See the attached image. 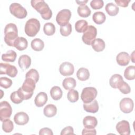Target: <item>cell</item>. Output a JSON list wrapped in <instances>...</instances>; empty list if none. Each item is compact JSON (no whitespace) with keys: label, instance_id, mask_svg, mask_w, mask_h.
I'll list each match as a JSON object with an SVG mask.
<instances>
[{"label":"cell","instance_id":"6da1fadb","mask_svg":"<svg viewBox=\"0 0 135 135\" xmlns=\"http://www.w3.org/2000/svg\"><path fill=\"white\" fill-rule=\"evenodd\" d=\"M35 84L34 80L30 78H26L22 86L17 91L18 95L23 100H28L32 97L35 88Z\"/></svg>","mask_w":135,"mask_h":135},{"label":"cell","instance_id":"7a4b0ae2","mask_svg":"<svg viewBox=\"0 0 135 135\" xmlns=\"http://www.w3.org/2000/svg\"><path fill=\"white\" fill-rule=\"evenodd\" d=\"M32 6L38 12L45 20H50L52 16V12L49 5L43 0H32Z\"/></svg>","mask_w":135,"mask_h":135},{"label":"cell","instance_id":"3957f363","mask_svg":"<svg viewBox=\"0 0 135 135\" xmlns=\"http://www.w3.org/2000/svg\"><path fill=\"white\" fill-rule=\"evenodd\" d=\"M4 41L7 45L14 47V42L18 37V30L14 23H9L4 28Z\"/></svg>","mask_w":135,"mask_h":135},{"label":"cell","instance_id":"277c9868","mask_svg":"<svg viewBox=\"0 0 135 135\" xmlns=\"http://www.w3.org/2000/svg\"><path fill=\"white\" fill-rule=\"evenodd\" d=\"M40 23L38 20L34 18L29 19L25 25V34L30 37L35 36L40 29Z\"/></svg>","mask_w":135,"mask_h":135},{"label":"cell","instance_id":"5b68a950","mask_svg":"<svg viewBox=\"0 0 135 135\" xmlns=\"http://www.w3.org/2000/svg\"><path fill=\"white\" fill-rule=\"evenodd\" d=\"M98 94L97 90L94 87H86L82 91L81 98L84 103H88L93 101Z\"/></svg>","mask_w":135,"mask_h":135},{"label":"cell","instance_id":"8992f818","mask_svg":"<svg viewBox=\"0 0 135 135\" xmlns=\"http://www.w3.org/2000/svg\"><path fill=\"white\" fill-rule=\"evenodd\" d=\"M97 35V30L93 25H89L83 32L82 37L83 42L86 45H91L93 41L95 39Z\"/></svg>","mask_w":135,"mask_h":135},{"label":"cell","instance_id":"52a82bcc","mask_svg":"<svg viewBox=\"0 0 135 135\" xmlns=\"http://www.w3.org/2000/svg\"><path fill=\"white\" fill-rule=\"evenodd\" d=\"M9 8L11 13L18 18H24L27 15L26 9L19 3H13L11 4Z\"/></svg>","mask_w":135,"mask_h":135},{"label":"cell","instance_id":"ba28073f","mask_svg":"<svg viewBox=\"0 0 135 135\" xmlns=\"http://www.w3.org/2000/svg\"><path fill=\"white\" fill-rule=\"evenodd\" d=\"M71 17V11L68 9H63L57 13L56 17V21L61 26H65L69 23Z\"/></svg>","mask_w":135,"mask_h":135},{"label":"cell","instance_id":"9c48e42d","mask_svg":"<svg viewBox=\"0 0 135 135\" xmlns=\"http://www.w3.org/2000/svg\"><path fill=\"white\" fill-rule=\"evenodd\" d=\"M12 113V108L10 104L4 101L0 103V120L3 121L4 120L9 119Z\"/></svg>","mask_w":135,"mask_h":135},{"label":"cell","instance_id":"30bf717a","mask_svg":"<svg viewBox=\"0 0 135 135\" xmlns=\"http://www.w3.org/2000/svg\"><path fill=\"white\" fill-rule=\"evenodd\" d=\"M17 74V68L8 63H0V74H7L10 77L14 78Z\"/></svg>","mask_w":135,"mask_h":135},{"label":"cell","instance_id":"8fae6325","mask_svg":"<svg viewBox=\"0 0 135 135\" xmlns=\"http://www.w3.org/2000/svg\"><path fill=\"white\" fill-rule=\"evenodd\" d=\"M120 110L124 113H129L133 110L134 103L133 100L129 98H123L120 102Z\"/></svg>","mask_w":135,"mask_h":135},{"label":"cell","instance_id":"7c38bea8","mask_svg":"<svg viewBox=\"0 0 135 135\" xmlns=\"http://www.w3.org/2000/svg\"><path fill=\"white\" fill-rule=\"evenodd\" d=\"M74 68L73 65L68 62L62 63L59 68V72L63 76H70L73 74Z\"/></svg>","mask_w":135,"mask_h":135},{"label":"cell","instance_id":"4fadbf2b","mask_svg":"<svg viewBox=\"0 0 135 135\" xmlns=\"http://www.w3.org/2000/svg\"><path fill=\"white\" fill-rule=\"evenodd\" d=\"M116 129L121 135H129L130 134V124L128 121L122 120L116 125Z\"/></svg>","mask_w":135,"mask_h":135},{"label":"cell","instance_id":"5bb4252c","mask_svg":"<svg viewBox=\"0 0 135 135\" xmlns=\"http://www.w3.org/2000/svg\"><path fill=\"white\" fill-rule=\"evenodd\" d=\"M14 120L17 125H24L28 122L29 117L24 112H19L15 114Z\"/></svg>","mask_w":135,"mask_h":135},{"label":"cell","instance_id":"9a60e30c","mask_svg":"<svg viewBox=\"0 0 135 135\" xmlns=\"http://www.w3.org/2000/svg\"><path fill=\"white\" fill-rule=\"evenodd\" d=\"M116 60L119 65L121 66H126L130 62V56L128 53L121 52L117 55Z\"/></svg>","mask_w":135,"mask_h":135},{"label":"cell","instance_id":"2e32d148","mask_svg":"<svg viewBox=\"0 0 135 135\" xmlns=\"http://www.w3.org/2000/svg\"><path fill=\"white\" fill-rule=\"evenodd\" d=\"M18 63L20 68L23 70L27 69L31 64V59L27 55H22L18 59Z\"/></svg>","mask_w":135,"mask_h":135},{"label":"cell","instance_id":"e0dca14e","mask_svg":"<svg viewBox=\"0 0 135 135\" xmlns=\"http://www.w3.org/2000/svg\"><path fill=\"white\" fill-rule=\"evenodd\" d=\"M98 124V121L95 117L88 115L84 117L83 120V124L84 127L88 129L95 128Z\"/></svg>","mask_w":135,"mask_h":135},{"label":"cell","instance_id":"ac0fdd59","mask_svg":"<svg viewBox=\"0 0 135 135\" xmlns=\"http://www.w3.org/2000/svg\"><path fill=\"white\" fill-rule=\"evenodd\" d=\"M47 99L48 98L46 93L44 92H40L35 98V104L37 107H42L47 102Z\"/></svg>","mask_w":135,"mask_h":135},{"label":"cell","instance_id":"d6986e66","mask_svg":"<svg viewBox=\"0 0 135 135\" xmlns=\"http://www.w3.org/2000/svg\"><path fill=\"white\" fill-rule=\"evenodd\" d=\"M83 105L84 110L88 112L95 113L99 110L98 102L95 99L90 103H84Z\"/></svg>","mask_w":135,"mask_h":135},{"label":"cell","instance_id":"ffe728a7","mask_svg":"<svg viewBox=\"0 0 135 135\" xmlns=\"http://www.w3.org/2000/svg\"><path fill=\"white\" fill-rule=\"evenodd\" d=\"M123 81L122 76L119 74H114L112 75L109 80V84L110 86L114 89L118 88L119 85Z\"/></svg>","mask_w":135,"mask_h":135},{"label":"cell","instance_id":"44dd1931","mask_svg":"<svg viewBox=\"0 0 135 135\" xmlns=\"http://www.w3.org/2000/svg\"><path fill=\"white\" fill-rule=\"evenodd\" d=\"M28 45L27 40L23 37H18L14 42V47L19 51L26 49Z\"/></svg>","mask_w":135,"mask_h":135},{"label":"cell","instance_id":"7402d4cb","mask_svg":"<svg viewBox=\"0 0 135 135\" xmlns=\"http://www.w3.org/2000/svg\"><path fill=\"white\" fill-rule=\"evenodd\" d=\"M92 49L96 52L102 51L105 46V42L101 38H95L91 43Z\"/></svg>","mask_w":135,"mask_h":135},{"label":"cell","instance_id":"603a6c76","mask_svg":"<svg viewBox=\"0 0 135 135\" xmlns=\"http://www.w3.org/2000/svg\"><path fill=\"white\" fill-rule=\"evenodd\" d=\"M43 113L44 115L46 117H53L57 113V108L54 104H49L44 108Z\"/></svg>","mask_w":135,"mask_h":135},{"label":"cell","instance_id":"cb8c5ba5","mask_svg":"<svg viewBox=\"0 0 135 135\" xmlns=\"http://www.w3.org/2000/svg\"><path fill=\"white\" fill-rule=\"evenodd\" d=\"M76 85L75 80L71 77H69L64 79L62 82L63 88L66 90H70L74 89Z\"/></svg>","mask_w":135,"mask_h":135},{"label":"cell","instance_id":"d4e9b609","mask_svg":"<svg viewBox=\"0 0 135 135\" xmlns=\"http://www.w3.org/2000/svg\"><path fill=\"white\" fill-rule=\"evenodd\" d=\"M16 56V53L14 51L11 50L2 55V60L5 62H13L15 61Z\"/></svg>","mask_w":135,"mask_h":135},{"label":"cell","instance_id":"484cf974","mask_svg":"<svg viewBox=\"0 0 135 135\" xmlns=\"http://www.w3.org/2000/svg\"><path fill=\"white\" fill-rule=\"evenodd\" d=\"M76 76L79 80L84 81L89 78L90 72L88 69L84 68H81L76 72Z\"/></svg>","mask_w":135,"mask_h":135},{"label":"cell","instance_id":"4316f807","mask_svg":"<svg viewBox=\"0 0 135 135\" xmlns=\"http://www.w3.org/2000/svg\"><path fill=\"white\" fill-rule=\"evenodd\" d=\"M63 92L61 89L58 86H53L50 90V95L54 100H59L62 97Z\"/></svg>","mask_w":135,"mask_h":135},{"label":"cell","instance_id":"83f0119b","mask_svg":"<svg viewBox=\"0 0 135 135\" xmlns=\"http://www.w3.org/2000/svg\"><path fill=\"white\" fill-rule=\"evenodd\" d=\"M32 49L35 51H41L44 47V43L43 41L40 38H34L31 43Z\"/></svg>","mask_w":135,"mask_h":135},{"label":"cell","instance_id":"f1b7e54d","mask_svg":"<svg viewBox=\"0 0 135 135\" xmlns=\"http://www.w3.org/2000/svg\"><path fill=\"white\" fill-rule=\"evenodd\" d=\"M106 19L105 15L102 12H96L92 16V20L95 23L98 25L103 24Z\"/></svg>","mask_w":135,"mask_h":135},{"label":"cell","instance_id":"f546056e","mask_svg":"<svg viewBox=\"0 0 135 135\" xmlns=\"http://www.w3.org/2000/svg\"><path fill=\"white\" fill-rule=\"evenodd\" d=\"M105 9L108 14L111 16H115L119 12V7L113 3H108L105 6Z\"/></svg>","mask_w":135,"mask_h":135},{"label":"cell","instance_id":"4dcf8cb0","mask_svg":"<svg viewBox=\"0 0 135 135\" xmlns=\"http://www.w3.org/2000/svg\"><path fill=\"white\" fill-rule=\"evenodd\" d=\"M124 76L128 80H132L135 79V66L130 65L124 70Z\"/></svg>","mask_w":135,"mask_h":135},{"label":"cell","instance_id":"1f68e13d","mask_svg":"<svg viewBox=\"0 0 135 135\" xmlns=\"http://www.w3.org/2000/svg\"><path fill=\"white\" fill-rule=\"evenodd\" d=\"M88 26L87 21L84 20H79L75 24V29L78 33H83Z\"/></svg>","mask_w":135,"mask_h":135},{"label":"cell","instance_id":"d6a6232c","mask_svg":"<svg viewBox=\"0 0 135 135\" xmlns=\"http://www.w3.org/2000/svg\"><path fill=\"white\" fill-rule=\"evenodd\" d=\"M77 12L79 15L82 17H87L90 15L91 13L90 9L86 5L83 6H79L78 7Z\"/></svg>","mask_w":135,"mask_h":135},{"label":"cell","instance_id":"836d02e7","mask_svg":"<svg viewBox=\"0 0 135 135\" xmlns=\"http://www.w3.org/2000/svg\"><path fill=\"white\" fill-rule=\"evenodd\" d=\"M43 31L44 33L48 36L53 35L55 32V25L50 22L46 23L44 25Z\"/></svg>","mask_w":135,"mask_h":135},{"label":"cell","instance_id":"e575fe53","mask_svg":"<svg viewBox=\"0 0 135 135\" xmlns=\"http://www.w3.org/2000/svg\"><path fill=\"white\" fill-rule=\"evenodd\" d=\"M2 129L3 131L6 133H9L14 129V124L13 122L9 119L4 120L2 123Z\"/></svg>","mask_w":135,"mask_h":135},{"label":"cell","instance_id":"d590c367","mask_svg":"<svg viewBox=\"0 0 135 135\" xmlns=\"http://www.w3.org/2000/svg\"><path fill=\"white\" fill-rule=\"evenodd\" d=\"M67 98L68 100L72 103L76 102L79 100V93L78 91L74 89L70 90L68 93Z\"/></svg>","mask_w":135,"mask_h":135},{"label":"cell","instance_id":"8d00e7d4","mask_svg":"<svg viewBox=\"0 0 135 135\" xmlns=\"http://www.w3.org/2000/svg\"><path fill=\"white\" fill-rule=\"evenodd\" d=\"M26 78H30L34 80L36 83L39 80V74L37 71L35 69H32L30 70L25 75Z\"/></svg>","mask_w":135,"mask_h":135},{"label":"cell","instance_id":"74e56055","mask_svg":"<svg viewBox=\"0 0 135 135\" xmlns=\"http://www.w3.org/2000/svg\"><path fill=\"white\" fill-rule=\"evenodd\" d=\"M72 30V25L70 23H69L65 26H61L60 32L62 36H68L71 33Z\"/></svg>","mask_w":135,"mask_h":135},{"label":"cell","instance_id":"f35d334b","mask_svg":"<svg viewBox=\"0 0 135 135\" xmlns=\"http://www.w3.org/2000/svg\"><path fill=\"white\" fill-rule=\"evenodd\" d=\"M12 84V81L7 77L0 78V85L4 89L9 88Z\"/></svg>","mask_w":135,"mask_h":135},{"label":"cell","instance_id":"ab89813d","mask_svg":"<svg viewBox=\"0 0 135 135\" xmlns=\"http://www.w3.org/2000/svg\"><path fill=\"white\" fill-rule=\"evenodd\" d=\"M118 89L120 91V92L123 94H129L131 92V89L129 84L124 82V81H122L121 84L118 87Z\"/></svg>","mask_w":135,"mask_h":135},{"label":"cell","instance_id":"60d3db41","mask_svg":"<svg viewBox=\"0 0 135 135\" xmlns=\"http://www.w3.org/2000/svg\"><path fill=\"white\" fill-rule=\"evenodd\" d=\"M91 7L94 9H99L103 7L104 3L102 0H93L90 2Z\"/></svg>","mask_w":135,"mask_h":135},{"label":"cell","instance_id":"b9f144b4","mask_svg":"<svg viewBox=\"0 0 135 135\" xmlns=\"http://www.w3.org/2000/svg\"><path fill=\"white\" fill-rule=\"evenodd\" d=\"M10 99L12 102H13L15 104H19L23 101L18 95L17 91H14L11 93L10 95Z\"/></svg>","mask_w":135,"mask_h":135},{"label":"cell","instance_id":"7bdbcfd3","mask_svg":"<svg viewBox=\"0 0 135 135\" xmlns=\"http://www.w3.org/2000/svg\"><path fill=\"white\" fill-rule=\"evenodd\" d=\"M61 135L64 134H74L73 128L71 126H68L64 128L61 132Z\"/></svg>","mask_w":135,"mask_h":135},{"label":"cell","instance_id":"ee69618b","mask_svg":"<svg viewBox=\"0 0 135 135\" xmlns=\"http://www.w3.org/2000/svg\"><path fill=\"white\" fill-rule=\"evenodd\" d=\"M97 132L96 130L94 128L92 129H88V128H84L82 132V135L85 134H96Z\"/></svg>","mask_w":135,"mask_h":135},{"label":"cell","instance_id":"f6af8a7d","mask_svg":"<svg viewBox=\"0 0 135 135\" xmlns=\"http://www.w3.org/2000/svg\"><path fill=\"white\" fill-rule=\"evenodd\" d=\"M40 135H43V134H48V135H53V133L52 131V130L49 128H43L41 129H40L39 132Z\"/></svg>","mask_w":135,"mask_h":135},{"label":"cell","instance_id":"bcb514c9","mask_svg":"<svg viewBox=\"0 0 135 135\" xmlns=\"http://www.w3.org/2000/svg\"><path fill=\"white\" fill-rule=\"evenodd\" d=\"M130 2V0L129 1H127V0H115V2L116 3V4L121 6V7H126L128 6L129 3Z\"/></svg>","mask_w":135,"mask_h":135},{"label":"cell","instance_id":"7dc6e473","mask_svg":"<svg viewBox=\"0 0 135 135\" xmlns=\"http://www.w3.org/2000/svg\"><path fill=\"white\" fill-rule=\"evenodd\" d=\"M88 2V1H76V3H78V4H79L80 6H83L85 5V4Z\"/></svg>","mask_w":135,"mask_h":135},{"label":"cell","instance_id":"c3c4849f","mask_svg":"<svg viewBox=\"0 0 135 135\" xmlns=\"http://www.w3.org/2000/svg\"><path fill=\"white\" fill-rule=\"evenodd\" d=\"M134 51L132 52V61L133 62H134V57H133V56H134Z\"/></svg>","mask_w":135,"mask_h":135}]
</instances>
